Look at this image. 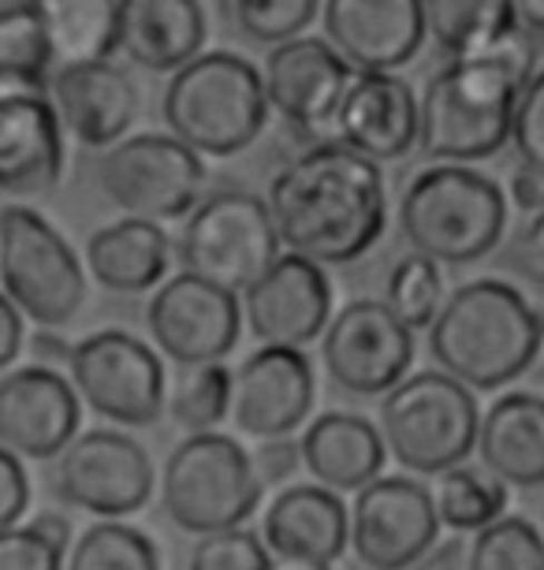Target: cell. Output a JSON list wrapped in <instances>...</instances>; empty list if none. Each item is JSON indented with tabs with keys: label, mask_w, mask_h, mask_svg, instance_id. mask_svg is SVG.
I'll use <instances>...</instances> for the list:
<instances>
[{
	"label": "cell",
	"mask_w": 544,
	"mask_h": 570,
	"mask_svg": "<svg viewBox=\"0 0 544 570\" xmlns=\"http://www.w3.org/2000/svg\"><path fill=\"white\" fill-rule=\"evenodd\" d=\"M265 206L287 254L317 265H350L369 254L388 224L380 165L339 142H317L284 165Z\"/></svg>",
	"instance_id": "6da1fadb"
},
{
	"label": "cell",
	"mask_w": 544,
	"mask_h": 570,
	"mask_svg": "<svg viewBox=\"0 0 544 570\" xmlns=\"http://www.w3.org/2000/svg\"><path fill=\"white\" fill-rule=\"evenodd\" d=\"M537 71V46L526 30L507 35L477 57L447 60L418 101V149L436 165H474L511 142L518 94Z\"/></svg>",
	"instance_id": "7a4b0ae2"
},
{
	"label": "cell",
	"mask_w": 544,
	"mask_h": 570,
	"mask_svg": "<svg viewBox=\"0 0 544 570\" xmlns=\"http://www.w3.org/2000/svg\"><path fill=\"white\" fill-rule=\"evenodd\" d=\"M429 354L471 392H496L544 354V317L507 279H471L444 298L429 328Z\"/></svg>",
	"instance_id": "3957f363"
},
{
	"label": "cell",
	"mask_w": 544,
	"mask_h": 570,
	"mask_svg": "<svg viewBox=\"0 0 544 570\" xmlns=\"http://www.w3.org/2000/svg\"><path fill=\"white\" fill-rule=\"evenodd\" d=\"M265 79L247 57L228 49L201 52L165 86L161 116L168 135L198 157H236L269 124Z\"/></svg>",
	"instance_id": "277c9868"
},
{
	"label": "cell",
	"mask_w": 544,
	"mask_h": 570,
	"mask_svg": "<svg viewBox=\"0 0 544 570\" xmlns=\"http://www.w3.org/2000/svg\"><path fill=\"white\" fill-rule=\"evenodd\" d=\"M399 228L414 254L436 265H471L500 246L507 195L471 165H429L399 198Z\"/></svg>",
	"instance_id": "5b68a950"
},
{
	"label": "cell",
	"mask_w": 544,
	"mask_h": 570,
	"mask_svg": "<svg viewBox=\"0 0 544 570\" xmlns=\"http://www.w3.org/2000/svg\"><path fill=\"white\" fill-rule=\"evenodd\" d=\"M377 429L403 470L441 478L477 451L482 406L474 392L444 370L411 373L380 400Z\"/></svg>",
	"instance_id": "8992f818"
},
{
	"label": "cell",
	"mask_w": 544,
	"mask_h": 570,
	"mask_svg": "<svg viewBox=\"0 0 544 570\" xmlns=\"http://www.w3.org/2000/svg\"><path fill=\"white\" fill-rule=\"evenodd\" d=\"M261 492L250 451L224 433L184 436L161 470L165 514L195 537L239 530L258 511Z\"/></svg>",
	"instance_id": "52a82bcc"
},
{
	"label": "cell",
	"mask_w": 544,
	"mask_h": 570,
	"mask_svg": "<svg viewBox=\"0 0 544 570\" xmlns=\"http://www.w3.org/2000/svg\"><path fill=\"white\" fill-rule=\"evenodd\" d=\"M0 292L41 328L71 325L87 306L79 254L30 206H0Z\"/></svg>",
	"instance_id": "ba28073f"
},
{
	"label": "cell",
	"mask_w": 544,
	"mask_h": 570,
	"mask_svg": "<svg viewBox=\"0 0 544 570\" xmlns=\"http://www.w3.org/2000/svg\"><path fill=\"white\" fill-rule=\"evenodd\" d=\"M176 254L184 273L243 295L280 257V235L265 198L250 190H212L184 220Z\"/></svg>",
	"instance_id": "9c48e42d"
},
{
	"label": "cell",
	"mask_w": 544,
	"mask_h": 570,
	"mask_svg": "<svg viewBox=\"0 0 544 570\" xmlns=\"http://www.w3.org/2000/svg\"><path fill=\"white\" fill-rule=\"evenodd\" d=\"M206 157L172 135H127L98 160V187L135 220H187L206 198Z\"/></svg>",
	"instance_id": "30bf717a"
},
{
	"label": "cell",
	"mask_w": 544,
	"mask_h": 570,
	"mask_svg": "<svg viewBox=\"0 0 544 570\" xmlns=\"http://www.w3.org/2000/svg\"><path fill=\"white\" fill-rule=\"evenodd\" d=\"M68 381L82 406L127 429L154 425L168 403V381L157 351L120 328L93 332L75 343Z\"/></svg>",
	"instance_id": "8fae6325"
},
{
	"label": "cell",
	"mask_w": 544,
	"mask_h": 570,
	"mask_svg": "<svg viewBox=\"0 0 544 570\" xmlns=\"http://www.w3.org/2000/svg\"><path fill=\"white\" fill-rule=\"evenodd\" d=\"M52 492L68 508L98 519H127L154 497V462L120 429H87L57 455Z\"/></svg>",
	"instance_id": "7c38bea8"
},
{
	"label": "cell",
	"mask_w": 544,
	"mask_h": 570,
	"mask_svg": "<svg viewBox=\"0 0 544 570\" xmlns=\"http://www.w3.org/2000/svg\"><path fill=\"white\" fill-rule=\"evenodd\" d=\"M441 541L433 489L407 473H388L355 492L350 552L366 570H411Z\"/></svg>",
	"instance_id": "4fadbf2b"
},
{
	"label": "cell",
	"mask_w": 544,
	"mask_h": 570,
	"mask_svg": "<svg viewBox=\"0 0 544 570\" xmlns=\"http://www.w3.org/2000/svg\"><path fill=\"white\" fill-rule=\"evenodd\" d=\"M63 124L49 79L0 71V198H34L60 183Z\"/></svg>",
	"instance_id": "5bb4252c"
},
{
	"label": "cell",
	"mask_w": 544,
	"mask_h": 570,
	"mask_svg": "<svg viewBox=\"0 0 544 570\" xmlns=\"http://www.w3.org/2000/svg\"><path fill=\"white\" fill-rule=\"evenodd\" d=\"M322 362L336 389L350 395H388L411 376L414 332L380 298H355L328 321Z\"/></svg>",
	"instance_id": "9a60e30c"
},
{
	"label": "cell",
	"mask_w": 544,
	"mask_h": 570,
	"mask_svg": "<svg viewBox=\"0 0 544 570\" xmlns=\"http://www.w3.org/2000/svg\"><path fill=\"white\" fill-rule=\"evenodd\" d=\"M146 328L154 347L184 365L224 362L239 343L243 303L201 276H168L146 306Z\"/></svg>",
	"instance_id": "2e32d148"
},
{
	"label": "cell",
	"mask_w": 544,
	"mask_h": 570,
	"mask_svg": "<svg viewBox=\"0 0 544 570\" xmlns=\"http://www.w3.org/2000/svg\"><path fill=\"white\" fill-rule=\"evenodd\" d=\"M261 79L269 109L287 127H295L298 135H309L314 146L333 142L336 112L344 105L350 79H355V68L325 38L303 35L269 49Z\"/></svg>",
	"instance_id": "e0dca14e"
},
{
	"label": "cell",
	"mask_w": 544,
	"mask_h": 570,
	"mask_svg": "<svg viewBox=\"0 0 544 570\" xmlns=\"http://www.w3.org/2000/svg\"><path fill=\"white\" fill-rule=\"evenodd\" d=\"M243 321L261 347H298L322 340L333 321V284L317 262L280 254L265 276L243 292Z\"/></svg>",
	"instance_id": "ac0fdd59"
},
{
	"label": "cell",
	"mask_w": 544,
	"mask_h": 570,
	"mask_svg": "<svg viewBox=\"0 0 544 570\" xmlns=\"http://www.w3.org/2000/svg\"><path fill=\"white\" fill-rule=\"evenodd\" d=\"M314 365L298 347H258L231 373V422L243 436H291L314 411Z\"/></svg>",
	"instance_id": "d6986e66"
},
{
	"label": "cell",
	"mask_w": 544,
	"mask_h": 570,
	"mask_svg": "<svg viewBox=\"0 0 544 570\" xmlns=\"http://www.w3.org/2000/svg\"><path fill=\"white\" fill-rule=\"evenodd\" d=\"M82 400L60 370L19 365L0 376V448L19 459H57L79 436Z\"/></svg>",
	"instance_id": "ffe728a7"
},
{
	"label": "cell",
	"mask_w": 544,
	"mask_h": 570,
	"mask_svg": "<svg viewBox=\"0 0 544 570\" xmlns=\"http://www.w3.org/2000/svg\"><path fill=\"white\" fill-rule=\"evenodd\" d=\"M325 41L355 71H399L425 46V0H322Z\"/></svg>",
	"instance_id": "44dd1931"
},
{
	"label": "cell",
	"mask_w": 544,
	"mask_h": 570,
	"mask_svg": "<svg viewBox=\"0 0 544 570\" xmlns=\"http://www.w3.org/2000/svg\"><path fill=\"white\" fill-rule=\"evenodd\" d=\"M418 98L407 79H399L396 71H355L336 112L333 142L384 165L418 146Z\"/></svg>",
	"instance_id": "7402d4cb"
},
{
	"label": "cell",
	"mask_w": 544,
	"mask_h": 570,
	"mask_svg": "<svg viewBox=\"0 0 544 570\" xmlns=\"http://www.w3.org/2000/svg\"><path fill=\"white\" fill-rule=\"evenodd\" d=\"M49 94L63 135H71L87 149H101V154L123 142L138 116V86L112 60L57 68L49 79Z\"/></svg>",
	"instance_id": "603a6c76"
},
{
	"label": "cell",
	"mask_w": 544,
	"mask_h": 570,
	"mask_svg": "<svg viewBox=\"0 0 544 570\" xmlns=\"http://www.w3.org/2000/svg\"><path fill=\"white\" fill-rule=\"evenodd\" d=\"M261 541L273 559H306L333 567L350 548V508L339 492L317 485H287L269 500Z\"/></svg>",
	"instance_id": "cb8c5ba5"
},
{
	"label": "cell",
	"mask_w": 544,
	"mask_h": 570,
	"mask_svg": "<svg viewBox=\"0 0 544 570\" xmlns=\"http://www.w3.org/2000/svg\"><path fill=\"white\" fill-rule=\"evenodd\" d=\"M206 12L198 0H120L116 52L135 68L176 75L206 49Z\"/></svg>",
	"instance_id": "d4e9b609"
},
{
	"label": "cell",
	"mask_w": 544,
	"mask_h": 570,
	"mask_svg": "<svg viewBox=\"0 0 544 570\" xmlns=\"http://www.w3.org/2000/svg\"><path fill=\"white\" fill-rule=\"evenodd\" d=\"M303 448V470L317 485L333 489V492H362L373 485L377 478H384V448L380 429L362 414L347 411H328L322 417L306 425V433L298 436Z\"/></svg>",
	"instance_id": "484cf974"
},
{
	"label": "cell",
	"mask_w": 544,
	"mask_h": 570,
	"mask_svg": "<svg viewBox=\"0 0 544 570\" xmlns=\"http://www.w3.org/2000/svg\"><path fill=\"white\" fill-rule=\"evenodd\" d=\"M477 455L507 489L544 485V395L507 392L482 414Z\"/></svg>",
	"instance_id": "4316f807"
},
{
	"label": "cell",
	"mask_w": 544,
	"mask_h": 570,
	"mask_svg": "<svg viewBox=\"0 0 544 570\" xmlns=\"http://www.w3.org/2000/svg\"><path fill=\"white\" fill-rule=\"evenodd\" d=\"M168 262H172V239L154 220L123 217L98 228L87 243L90 276L120 295H142L161 287Z\"/></svg>",
	"instance_id": "83f0119b"
},
{
	"label": "cell",
	"mask_w": 544,
	"mask_h": 570,
	"mask_svg": "<svg viewBox=\"0 0 544 570\" xmlns=\"http://www.w3.org/2000/svg\"><path fill=\"white\" fill-rule=\"evenodd\" d=\"M52 46V63H93L116 52L120 0H27Z\"/></svg>",
	"instance_id": "f1b7e54d"
},
{
	"label": "cell",
	"mask_w": 544,
	"mask_h": 570,
	"mask_svg": "<svg viewBox=\"0 0 544 570\" xmlns=\"http://www.w3.org/2000/svg\"><path fill=\"white\" fill-rule=\"evenodd\" d=\"M515 30V0H425V35L452 60L477 57Z\"/></svg>",
	"instance_id": "f546056e"
},
{
	"label": "cell",
	"mask_w": 544,
	"mask_h": 570,
	"mask_svg": "<svg viewBox=\"0 0 544 570\" xmlns=\"http://www.w3.org/2000/svg\"><path fill=\"white\" fill-rule=\"evenodd\" d=\"M436 519L455 533H482L507 514V485L485 466H452L433 489Z\"/></svg>",
	"instance_id": "4dcf8cb0"
},
{
	"label": "cell",
	"mask_w": 544,
	"mask_h": 570,
	"mask_svg": "<svg viewBox=\"0 0 544 570\" xmlns=\"http://www.w3.org/2000/svg\"><path fill=\"white\" fill-rule=\"evenodd\" d=\"M165 414L187 436L217 433V425L231 414V370L224 362L184 365L168 389Z\"/></svg>",
	"instance_id": "1f68e13d"
},
{
	"label": "cell",
	"mask_w": 544,
	"mask_h": 570,
	"mask_svg": "<svg viewBox=\"0 0 544 570\" xmlns=\"http://www.w3.org/2000/svg\"><path fill=\"white\" fill-rule=\"evenodd\" d=\"M63 570H161V556L142 530L101 519L75 537Z\"/></svg>",
	"instance_id": "d6a6232c"
},
{
	"label": "cell",
	"mask_w": 544,
	"mask_h": 570,
	"mask_svg": "<svg viewBox=\"0 0 544 570\" xmlns=\"http://www.w3.org/2000/svg\"><path fill=\"white\" fill-rule=\"evenodd\" d=\"M444 298L447 295H444L441 265L422 254H407L388 268L380 303L388 306L411 332H418V328H433L436 314L444 309Z\"/></svg>",
	"instance_id": "836d02e7"
},
{
	"label": "cell",
	"mask_w": 544,
	"mask_h": 570,
	"mask_svg": "<svg viewBox=\"0 0 544 570\" xmlns=\"http://www.w3.org/2000/svg\"><path fill=\"white\" fill-rule=\"evenodd\" d=\"M466 570H544V533L530 519L504 514L488 530L474 533Z\"/></svg>",
	"instance_id": "e575fe53"
},
{
	"label": "cell",
	"mask_w": 544,
	"mask_h": 570,
	"mask_svg": "<svg viewBox=\"0 0 544 570\" xmlns=\"http://www.w3.org/2000/svg\"><path fill=\"white\" fill-rule=\"evenodd\" d=\"M71 525L60 514H38L34 522H19L0 530V570H63L71 552Z\"/></svg>",
	"instance_id": "d590c367"
},
{
	"label": "cell",
	"mask_w": 544,
	"mask_h": 570,
	"mask_svg": "<svg viewBox=\"0 0 544 570\" xmlns=\"http://www.w3.org/2000/svg\"><path fill=\"white\" fill-rule=\"evenodd\" d=\"M239 35L254 46H284L303 38L322 16V0H228Z\"/></svg>",
	"instance_id": "8d00e7d4"
},
{
	"label": "cell",
	"mask_w": 544,
	"mask_h": 570,
	"mask_svg": "<svg viewBox=\"0 0 544 570\" xmlns=\"http://www.w3.org/2000/svg\"><path fill=\"white\" fill-rule=\"evenodd\" d=\"M0 71L30 75V79H52L57 71L49 35L30 4L0 8Z\"/></svg>",
	"instance_id": "74e56055"
},
{
	"label": "cell",
	"mask_w": 544,
	"mask_h": 570,
	"mask_svg": "<svg viewBox=\"0 0 544 570\" xmlns=\"http://www.w3.org/2000/svg\"><path fill=\"white\" fill-rule=\"evenodd\" d=\"M273 552L254 530H220L198 537L187 570H273Z\"/></svg>",
	"instance_id": "f35d334b"
},
{
	"label": "cell",
	"mask_w": 544,
	"mask_h": 570,
	"mask_svg": "<svg viewBox=\"0 0 544 570\" xmlns=\"http://www.w3.org/2000/svg\"><path fill=\"white\" fill-rule=\"evenodd\" d=\"M511 146L522 165L544 168V68L533 71L526 90L518 94L515 124H511Z\"/></svg>",
	"instance_id": "ab89813d"
},
{
	"label": "cell",
	"mask_w": 544,
	"mask_h": 570,
	"mask_svg": "<svg viewBox=\"0 0 544 570\" xmlns=\"http://www.w3.org/2000/svg\"><path fill=\"white\" fill-rule=\"evenodd\" d=\"M254 459V470H258L261 478V489H287L295 485V473L303 466V448H298V440H258V448L250 451Z\"/></svg>",
	"instance_id": "60d3db41"
},
{
	"label": "cell",
	"mask_w": 544,
	"mask_h": 570,
	"mask_svg": "<svg viewBox=\"0 0 544 570\" xmlns=\"http://www.w3.org/2000/svg\"><path fill=\"white\" fill-rule=\"evenodd\" d=\"M30 508V473L23 459L12 455L8 448H0V530H12L23 522Z\"/></svg>",
	"instance_id": "b9f144b4"
},
{
	"label": "cell",
	"mask_w": 544,
	"mask_h": 570,
	"mask_svg": "<svg viewBox=\"0 0 544 570\" xmlns=\"http://www.w3.org/2000/svg\"><path fill=\"white\" fill-rule=\"evenodd\" d=\"M507 268L544 292V213H537L507 246Z\"/></svg>",
	"instance_id": "7bdbcfd3"
},
{
	"label": "cell",
	"mask_w": 544,
	"mask_h": 570,
	"mask_svg": "<svg viewBox=\"0 0 544 570\" xmlns=\"http://www.w3.org/2000/svg\"><path fill=\"white\" fill-rule=\"evenodd\" d=\"M507 202L522 213H544V168H533V165H515L511 171V183H507Z\"/></svg>",
	"instance_id": "ee69618b"
},
{
	"label": "cell",
	"mask_w": 544,
	"mask_h": 570,
	"mask_svg": "<svg viewBox=\"0 0 544 570\" xmlns=\"http://www.w3.org/2000/svg\"><path fill=\"white\" fill-rule=\"evenodd\" d=\"M19 351H23V314L0 292V370H8L19 358Z\"/></svg>",
	"instance_id": "f6af8a7d"
},
{
	"label": "cell",
	"mask_w": 544,
	"mask_h": 570,
	"mask_svg": "<svg viewBox=\"0 0 544 570\" xmlns=\"http://www.w3.org/2000/svg\"><path fill=\"white\" fill-rule=\"evenodd\" d=\"M71 351L75 343L57 336V328H41L34 340H30V365H46V370H68L71 365Z\"/></svg>",
	"instance_id": "bcb514c9"
},
{
	"label": "cell",
	"mask_w": 544,
	"mask_h": 570,
	"mask_svg": "<svg viewBox=\"0 0 544 570\" xmlns=\"http://www.w3.org/2000/svg\"><path fill=\"white\" fill-rule=\"evenodd\" d=\"M463 544L458 541H447V544H436L429 556L422 559L418 567H411V570H463Z\"/></svg>",
	"instance_id": "7dc6e473"
},
{
	"label": "cell",
	"mask_w": 544,
	"mask_h": 570,
	"mask_svg": "<svg viewBox=\"0 0 544 570\" xmlns=\"http://www.w3.org/2000/svg\"><path fill=\"white\" fill-rule=\"evenodd\" d=\"M515 16L526 35L544 38V0H515Z\"/></svg>",
	"instance_id": "c3c4849f"
},
{
	"label": "cell",
	"mask_w": 544,
	"mask_h": 570,
	"mask_svg": "<svg viewBox=\"0 0 544 570\" xmlns=\"http://www.w3.org/2000/svg\"><path fill=\"white\" fill-rule=\"evenodd\" d=\"M273 570H333L325 563H306V559H276Z\"/></svg>",
	"instance_id": "681fc988"
},
{
	"label": "cell",
	"mask_w": 544,
	"mask_h": 570,
	"mask_svg": "<svg viewBox=\"0 0 544 570\" xmlns=\"http://www.w3.org/2000/svg\"><path fill=\"white\" fill-rule=\"evenodd\" d=\"M12 4H27V0H0V8H12Z\"/></svg>",
	"instance_id": "f907efd6"
},
{
	"label": "cell",
	"mask_w": 544,
	"mask_h": 570,
	"mask_svg": "<svg viewBox=\"0 0 544 570\" xmlns=\"http://www.w3.org/2000/svg\"><path fill=\"white\" fill-rule=\"evenodd\" d=\"M541 381H544V358H541Z\"/></svg>",
	"instance_id": "816d5d0a"
},
{
	"label": "cell",
	"mask_w": 544,
	"mask_h": 570,
	"mask_svg": "<svg viewBox=\"0 0 544 570\" xmlns=\"http://www.w3.org/2000/svg\"><path fill=\"white\" fill-rule=\"evenodd\" d=\"M541 533H544V522H541Z\"/></svg>",
	"instance_id": "f5cc1de1"
}]
</instances>
